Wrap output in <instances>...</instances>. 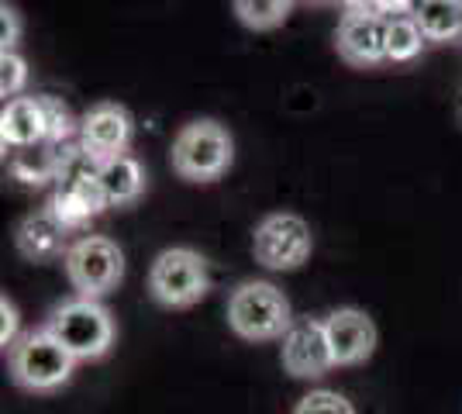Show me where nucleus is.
Here are the masks:
<instances>
[{
  "label": "nucleus",
  "mask_w": 462,
  "mask_h": 414,
  "mask_svg": "<svg viewBox=\"0 0 462 414\" xmlns=\"http://www.w3.org/2000/svg\"><path fill=\"white\" fill-rule=\"evenodd\" d=\"M228 328L245 342H276L293 325L290 300L270 280H245L228 294Z\"/></svg>",
  "instance_id": "obj_1"
},
{
  "label": "nucleus",
  "mask_w": 462,
  "mask_h": 414,
  "mask_svg": "<svg viewBox=\"0 0 462 414\" xmlns=\"http://www.w3.org/2000/svg\"><path fill=\"white\" fill-rule=\"evenodd\" d=\"M77 363V355L69 353L49 328L24 332L7 349V370L14 376V383L21 391H32V394H52L62 383H69Z\"/></svg>",
  "instance_id": "obj_2"
},
{
  "label": "nucleus",
  "mask_w": 462,
  "mask_h": 414,
  "mask_svg": "<svg viewBox=\"0 0 462 414\" xmlns=\"http://www.w3.org/2000/svg\"><path fill=\"white\" fill-rule=\"evenodd\" d=\"M231 159H235V142L228 128L211 118L187 121L170 145V162H173L176 177L190 179V183L221 179L231 170Z\"/></svg>",
  "instance_id": "obj_3"
},
{
  "label": "nucleus",
  "mask_w": 462,
  "mask_h": 414,
  "mask_svg": "<svg viewBox=\"0 0 462 414\" xmlns=\"http://www.w3.org/2000/svg\"><path fill=\"white\" fill-rule=\"evenodd\" d=\"M45 328L77 359H100L115 345V317L94 297H73L56 304Z\"/></svg>",
  "instance_id": "obj_4"
},
{
  "label": "nucleus",
  "mask_w": 462,
  "mask_h": 414,
  "mask_svg": "<svg viewBox=\"0 0 462 414\" xmlns=\"http://www.w3.org/2000/svg\"><path fill=\"white\" fill-rule=\"evenodd\" d=\"M211 287V273H208V259L193 253L187 245H173L162 249L149 266V294L155 304L170 308V311H183L193 308Z\"/></svg>",
  "instance_id": "obj_5"
},
{
  "label": "nucleus",
  "mask_w": 462,
  "mask_h": 414,
  "mask_svg": "<svg viewBox=\"0 0 462 414\" xmlns=\"http://www.w3.org/2000/svg\"><path fill=\"white\" fill-rule=\"evenodd\" d=\"M62 266H66L73 290L79 297H94V300L117 290V283L125 280V253L117 249V242L104 235L77 238L66 249Z\"/></svg>",
  "instance_id": "obj_6"
},
{
  "label": "nucleus",
  "mask_w": 462,
  "mask_h": 414,
  "mask_svg": "<svg viewBox=\"0 0 462 414\" xmlns=\"http://www.w3.org/2000/svg\"><path fill=\"white\" fill-rule=\"evenodd\" d=\"M310 249H314L310 225L293 211L266 215L252 232V256L273 273H290L304 266L310 259Z\"/></svg>",
  "instance_id": "obj_7"
},
{
  "label": "nucleus",
  "mask_w": 462,
  "mask_h": 414,
  "mask_svg": "<svg viewBox=\"0 0 462 414\" xmlns=\"http://www.w3.org/2000/svg\"><path fill=\"white\" fill-rule=\"evenodd\" d=\"M280 363L290 376L297 380H321L328 370H335V355L328 345L325 321L318 317H300L287 328V336L280 338Z\"/></svg>",
  "instance_id": "obj_8"
},
{
  "label": "nucleus",
  "mask_w": 462,
  "mask_h": 414,
  "mask_svg": "<svg viewBox=\"0 0 462 414\" xmlns=\"http://www.w3.org/2000/svg\"><path fill=\"white\" fill-rule=\"evenodd\" d=\"M132 135H135V121L128 115V107H121L115 100H104L79 118L77 142L83 145L87 156L104 162V159L125 156L132 145Z\"/></svg>",
  "instance_id": "obj_9"
},
{
  "label": "nucleus",
  "mask_w": 462,
  "mask_h": 414,
  "mask_svg": "<svg viewBox=\"0 0 462 414\" xmlns=\"http://www.w3.org/2000/svg\"><path fill=\"white\" fill-rule=\"evenodd\" d=\"M335 49L356 69L386 62V18L376 11H346L335 32Z\"/></svg>",
  "instance_id": "obj_10"
},
{
  "label": "nucleus",
  "mask_w": 462,
  "mask_h": 414,
  "mask_svg": "<svg viewBox=\"0 0 462 414\" xmlns=\"http://www.w3.org/2000/svg\"><path fill=\"white\" fill-rule=\"evenodd\" d=\"M328 345L335 355V366H359L369 355L376 353V321L363 311V308H335L325 317Z\"/></svg>",
  "instance_id": "obj_11"
},
{
  "label": "nucleus",
  "mask_w": 462,
  "mask_h": 414,
  "mask_svg": "<svg viewBox=\"0 0 462 414\" xmlns=\"http://www.w3.org/2000/svg\"><path fill=\"white\" fill-rule=\"evenodd\" d=\"M66 238H69V228L52 215L49 204L24 215L14 228V245H18L21 256L32 259V262H49V259L66 256V249H69Z\"/></svg>",
  "instance_id": "obj_12"
},
{
  "label": "nucleus",
  "mask_w": 462,
  "mask_h": 414,
  "mask_svg": "<svg viewBox=\"0 0 462 414\" xmlns=\"http://www.w3.org/2000/svg\"><path fill=\"white\" fill-rule=\"evenodd\" d=\"M49 138L42 97H14L0 111V142L4 149H32Z\"/></svg>",
  "instance_id": "obj_13"
},
{
  "label": "nucleus",
  "mask_w": 462,
  "mask_h": 414,
  "mask_svg": "<svg viewBox=\"0 0 462 414\" xmlns=\"http://www.w3.org/2000/svg\"><path fill=\"white\" fill-rule=\"evenodd\" d=\"M100 187H104V198L107 207H128L145 194V170L135 156H115L104 159L100 166Z\"/></svg>",
  "instance_id": "obj_14"
},
{
  "label": "nucleus",
  "mask_w": 462,
  "mask_h": 414,
  "mask_svg": "<svg viewBox=\"0 0 462 414\" xmlns=\"http://www.w3.org/2000/svg\"><path fill=\"white\" fill-rule=\"evenodd\" d=\"M414 21L428 41L462 39V0H418Z\"/></svg>",
  "instance_id": "obj_15"
},
{
  "label": "nucleus",
  "mask_w": 462,
  "mask_h": 414,
  "mask_svg": "<svg viewBox=\"0 0 462 414\" xmlns=\"http://www.w3.org/2000/svg\"><path fill=\"white\" fill-rule=\"evenodd\" d=\"M59 152H62V145H49V142L32 145V149H14L11 173L24 187H45L59 173Z\"/></svg>",
  "instance_id": "obj_16"
},
{
  "label": "nucleus",
  "mask_w": 462,
  "mask_h": 414,
  "mask_svg": "<svg viewBox=\"0 0 462 414\" xmlns=\"http://www.w3.org/2000/svg\"><path fill=\"white\" fill-rule=\"evenodd\" d=\"M297 0H231L235 18L252 32H273L293 14Z\"/></svg>",
  "instance_id": "obj_17"
},
{
  "label": "nucleus",
  "mask_w": 462,
  "mask_h": 414,
  "mask_svg": "<svg viewBox=\"0 0 462 414\" xmlns=\"http://www.w3.org/2000/svg\"><path fill=\"white\" fill-rule=\"evenodd\" d=\"M424 32L414 21V14L386 21V62H411L421 56L424 49Z\"/></svg>",
  "instance_id": "obj_18"
},
{
  "label": "nucleus",
  "mask_w": 462,
  "mask_h": 414,
  "mask_svg": "<svg viewBox=\"0 0 462 414\" xmlns=\"http://www.w3.org/2000/svg\"><path fill=\"white\" fill-rule=\"evenodd\" d=\"M42 107H45V124H49V145H69L73 135H79V121L73 118L69 104L52 94H42Z\"/></svg>",
  "instance_id": "obj_19"
},
{
  "label": "nucleus",
  "mask_w": 462,
  "mask_h": 414,
  "mask_svg": "<svg viewBox=\"0 0 462 414\" xmlns=\"http://www.w3.org/2000/svg\"><path fill=\"white\" fill-rule=\"evenodd\" d=\"M293 414H356V404L338 391L318 387V391H310L293 404Z\"/></svg>",
  "instance_id": "obj_20"
},
{
  "label": "nucleus",
  "mask_w": 462,
  "mask_h": 414,
  "mask_svg": "<svg viewBox=\"0 0 462 414\" xmlns=\"http://www.w3.org/2000/svg\"><path fill=\"white\" fill-rule=\"evenodd\" d=\"M24 87H28V62L18 52H0V97H21Z\"/></svg>",
  "instance_id": "obj_21"
},
{
  "label": "nucleus",
  "mask_w": 462,
  "mask_h": 414,
  "mask_svg": "<svg viewBox=\"0 0 462 414\" xmlns=\"http://www.w3.org/2000/svg\"><path fill=\"white\" fill-rule=\"evenodd\" d=\"M21 14H18V7L14 4H0V52H14L18 49V41H21Z\"/></svg>",
  "instance_id": "obj_22"
},
{
  "label": "nucleus",
  "mask_w": 462,
  "mask_h": 414,
  "mask_svg": "<svg viewBox=\"0 0 462 414\" xmlns=\"http://www.w3.org/2000/svg\"><path fill=\"white\" fill-rule=\"evenodd\" d=\"M18 338V308L7 297H0V345L11 349Z\"/></svg>",
  "instance_id": "obj_23"
},
{
  "label": "nucleus",
  "mask_w": 462,
  "mask_h": 414,
  "mask_svg": "<svg viewBox=\"0 0 462 414\" xmlns=\"http://www.w3.org/2000/svg\"><path fill=\"white\" fill-rule=\"evenodd\" d=\"M414 7H418V0H373V11L380 14V18H404V14H414Z\"/></svg>",
  "instance_id": "obj_24"
},
{
  "label": "nucleus",
  "mask_w": 462,
  "mask_h": 414,
  "mask_svg": "<svg viewBox=\"0 0 462 414\" xmlns=\"http://www.w3.org/2000/svg\"><path fill=\"white\" fill-rule=\"evenodd\" d=\"M346 11H373V0H338Z\"/></svg>",
  "instance_id": "obj_25"
},
{
  "label": "nucleus",
  "mask_w": 462,
  "mask_h": 414,
  "mask_svg": "<svg viewBox=\"0 0 462 414\" xmlns=\"http://www.w3.org/2000/svg\"><path fill=\"white\" fill-rule=\"evenodd\" d=\"M310 4H328V0H310Z\"/></svg>",
  "instance_id": "obj_26"
}]
</instances>
